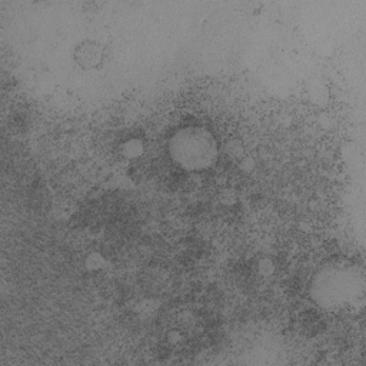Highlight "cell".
<instances>
[{"mask_svg": "<svg viewBox=\"0 0 366 366\" xmlns=\"http://www.w3.org/2000/svg\"><path fill=\"white\" fill-rule=\"evenodd\" d=\"M173 160L187 170L209 167L217 154L214 137L203 127L189 126L173 134L169 143Z\"/></svg>", "mask_w": 366, "mask_h": 366, "instance_id": "1", "label": "cell"}, {"mask_svg": "<svg viewBox=\"0 0 366 366\" xmlns=\"http://www.w3.org/2000/svg\"><path fill=\"white\" fill-rule=\"evenodd\" d=\"M356 277L342 269H330L319 274L313 285L315 299L326 307L345 303L356 293Z\"/></svg>", "mask_w": 366, "mask_h": 366, "instance_id": "2", "label": "cell"}, {"mask_svg": "<svg viewBox=\"0 0 366 366\" xmlns=\"http://www.w3.org/2000/svg\"><path fill=\"white\" fill-rule=\"evenodd\" d=\"M73 56L81 69L92 70L102 67L107 60L109 53L104 44L96 40H84L76 46Z\"/></svg>", "mask_w": 366, "mask_h": 366, "instance_id": "3", "label": "cell"}]
</instances>
